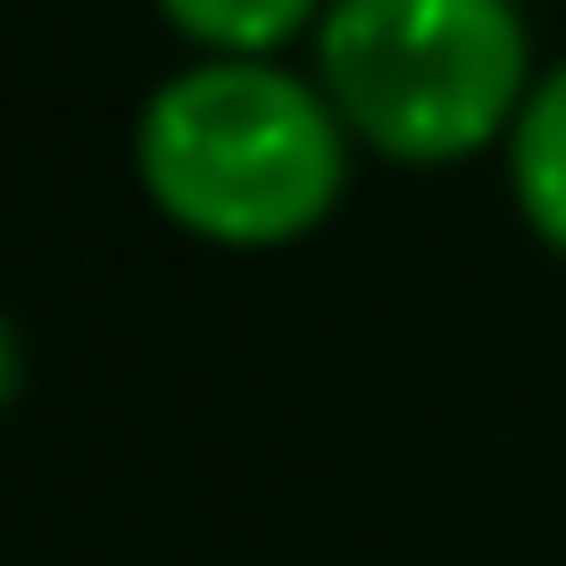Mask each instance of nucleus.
I'll return each mask as SVG.
<instances>
[{
    "mask_svg": "<svg viewBox=\"0 0 566 566\" xmlns=\"http://www.w3.org/2000/svg\"><path fill=\"white\" fill-rule=\"evenodd\" d=\"M358 142L283 59H184L134 117V184L209 250H292L342 209Z\"/></svg>",
    "mask_w": 566,
    "mask_h": 566,
    "instance_id": "1",
    "label": "nucleus"
},
{
    "mask_svg": "<svg viewBox=\"0 0 566 566\" xmlns=\"http://www.w3.org/2000/svg\"><path fill=\"white\" fill-rule=\"evenodd\" d=\"M308 51L350 142L391 167L500 150L542 75L516 0H325Z\"/></svg>",
    "mask_w": 566,
    "mask_h": 566,
    "instance_id": "2",
    "label": "nucleus"
},
{
    "mask_svg": "<svg viewBox=\"0 0 566 566\" xmlns=\"http://www.w3.org/2000/svg\"><path fill=\"white\" fill-rule=\"evenodd\" d=\"M25 400V334H18V317L0 308V417Z\"/></svg>",
    "mask_w": 566,
    "mask_h": 566,
    "instance_id": "5",
    "label": "nucleus"
},
{
    "mask_svg": "<svg viewBox=\"0 0 566 566\" xmlns=\"http://www.w3.org/2000/svg\"><path fill=\"white\" fill-rule=\"evenodd\" d=\"M500 167H509V200L525 217V233L549 259H566V59L533 75L525 108L500 142Z\"/></svg>",
    "mask_w": 566,
    "mask_h": 566,
    "instance_id": "3",
    "label": "nucleus"
},
{
    "mask_svg": "<svg viewBox=\"0 0 566 566\" xmlns=\"http://www.w3.org/2000/svg\"><path fill=\"white\" fill-rule=\"evenodd\" d=\"M150 9L200 59H275L325 18V0H150Z\"/></svg>",
    "mask_w": 566,
    "mask_h": 566,
    "instance_id": "4",
    "label": "nucleus"
}]
</instances>
